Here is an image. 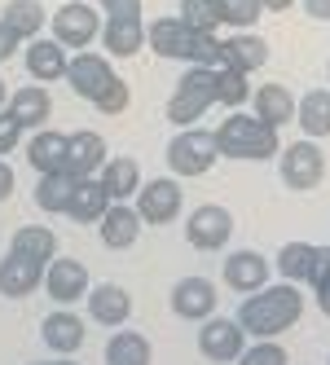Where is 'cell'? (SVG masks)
<instances>
[{
    "label": "cell",
    "instance_id": "cell-42",
    "mask_svg": "<svg viewBox=\"0 0 330 365\" xmlns=\"http://www.w3.org/2000/svg\"><path fill=\"white\" fill-rule=\"evenodd\" d=\"M313 286H330V247H317V277Z\"/></svg>",
    "mask_w": 330,
    "mask_h": 365
},
{
    "label": "cell",
    "instance_id": "cell-49",
    "mask_svg": "<svg viewBox=\"0 0 330 365\" xmlns=\"http://www.w3.org/2000/svg\"><path fill=\"white\" fill-rule=\"evenodd\" d=\"M93 5H101V9H106V5H110V0H93Z\"/></svg>",
    "mask_w": 330,
    "mask_h": 365
},
{
    "label": "cell",
    "instance_id": "cell-48",
    "mask_svg": "<svg viewBox=\"0 0 330 365\" xmlns=\"http://www.w3.org/2000/svg\"><path fill=\"white\" fill-rule=\"evenodd\" d=\"M5 101H9V88H5V80H0V110H5Z\"/></svg>",
    "mask_w": 330,
    "mask_h": 365
},
{
    "label": "cell",
    "instance_id": "cell-29",
    "mask_svg": "<svg viewBox=\"0 0 330 365\" xmlns=\"http://www.w3.org/2000/svg\"><path fill=\"white\" fill-rule=\"evenodd\" d=\"M9 251L44 269L48 259H58V233H53V229H44V225H22L14 238H9Z\"/></svg>",
    "mask_w": 330,
    "mask_h": 365
},
{
    "label": "cell",
    "instance_id": "cell-47",
    "mask_svg": "<svg viewBox=\"0 0 330 365\" xmlns=\"http://www.w3.org/2000/svg\"><path fill=\"white\" fill-rule=\"evenodd\" d=\"M31 365H80V361H71V356H53V361H31Z\"/></svg>",
    "mask_w": 330,
    "mask_h": 365
},
{
    "label": "cell",
    "instance_id": "cell-44",
    "mask_svg": "<svg viewBox=\"0 0 330 365\" xmlns=\"http://www.w3.org/2000/svg\"><path fill=\"white\" fill-rule=\"evenodd\" d=\"M14 194V168L5 163V159H0V202H5Z\"/></svg>",
    "mask_w": 330,
    "mask_h": 365
},
{
    "label": "cell",
    "instance_id": "cell-39",
    "mask_svg": "<svg viewBox=\"0 0 330 365\" xmlns=\"http://www.w3.org/2000/svg\"><path fill=\"white\" fill-rule=\"evenodd\" d=\"M18 141H22V123L9 110H0V154H14Z\"/></svg>",
    "mask_w": 330,
    "mask_h": 365
},
{
    "label": "cell",
    "instance_id": "cell-30",
    "mask_svg": "<svg viewBox=\"0 0 330 365\" xmlns=\"http://www.w3.org/2000/svg\"><path fill=\"white\" fill-rule=\"evenodd\" d=\"M27 163L44 176V172H62L66 163V133H58V128H40V133H31L27 141Z\"/></svg>",
    "mask_w": 330,
    "mask_h": 365
},
{
    "label": "cell",
    "instance_id": "cell-26",
    "mask_svg": "<svg viewBox=\"0 0 330 365\" xmlns=\"http://www.w3.org/2000/svg\"><path fill=\"white\" fill-rule=\"evenodd\" d=\"M273 269L291 286H313V277H317V242H287L273 255Z\"/></svg>",
    "mask_w": 330,
    "mask_h": 365
},
{
    "label": "cell",
    "instance_id": "cell-16",
    "mask_svg": "<svg viewBox=\"0 0 330 365\" xmlns=\"http://www.w3.org/2000/svg\"><path fill=\"white\" fill-rule=\"evenodd\" d=\"M88 317L97 322V326H110V330H119V326H128V317H133V295L123 291L119 282H101V286H88Z\"/></svg>",
    "mask_w": 330,
    "mask_h": 365
},
{
    "label": "cell",
    "instance_id": "cell-25",
    "mask_svg": "<svg viewBox=\"0 0 330 365\" xmlns=\"http://www.w3.org/2000/svg\"><path fill=\"white\" fill-rule=\"evenodd\" d=\"M251 115H256L260 123L269 128H282V123H295V93L282 88V84H260V88H251Z\"/></svg>",
    "mask_w": 330,
    "mask_h": 365
},
{
    "label": "cell",
    "instance_id": "cell-27",
    "mask_svg": "<svg viewBox=\"0 0 330 365\" xmlns=\"http://www.w3.org/2000/svg\"><path fill=\"white\" fill-rule=\"evenodd\" d=\"M106 207H110V194L101 190L97 176L75 180V194H71V202H66V216H71L75 225H97L101 216H106Z\"/></svg>",
    "mask_w": 330,
    "mask_h": 365
},
{
    "label": "cell",
    "instance_id": "cell-41",
    "mask_svg": "<svg viewBox=\"0 0 330 365\" xmlns=\"http://www.w3.org/2000/svg\"><path fill=\"white\" fill-rule=\"evenodd\" d=\"M18 48H22V40H18V36L5 27V22H0V62H9V58L18 53Z\"/></svg>",
    "mask_w": 330,
    "mask_h": 365
},
{
    "label": "cell",
    "instance_id": "cell-33",
    "mask_svg": "<svg viewBox=\"0 0 330 365\" xmlns=\"http://www.w3.org/2000/svg\"><path fill=\"white\" fill-rule=\"evenodd\" d=\"M71 194H75V176L71 172H44L36 180V207L40 212H62L66 216Z\"/></svg>",
    "mask_w": 330,
    "mask_h": 365
},
{
    "label": "cell",
    "instance_id": "cell-15",
    "mask_svg": "<svg viewBox=\"0 0 330 365\" xmlns=\"http://www.w3.org/2000/svg\"><path fill=\"white\" fill-rule=\"evenodd\" d=\"M220 66L238 75H256L260 66H269V40L256 31H234L230 40H220Z\"/></svg>",
    "mask_w": 330,
    "mask_h": 365
},
{
    "label": "cell",
    "instance_id": "cell-1",
    "mask_svg": "<svg viewBox=\"0 0 330 365\" xmlns=\"http://www.w3.org/2000/svg\"><path fill=\"white\" fill-rule=\"evenodd\" d=\"M304 317V291L291 282H277V286H260L256 295H247L238 308V326L251 339H277L282 330H291Z\"/></svg>",
    "mask_w": 330,
    "mask_h": 365
},
{
    "label": "cell",
    "instance_id": "cell-8",
    "mask_svg": "<svg viewBox=\"0 0 330 365\" xmlns=\"http://www.w3.org/2000/svg\"><path fill=\"white\" fill-rule=\"evenodd\" d=\"M234 238V212L220 202H202L185 216V242L194 251H220Z\"/></svg>",
    "mask_w": 330,
    "mask_h": 365
},
{
    "label": "cell",
    "instance_id": "cell-50",
    "mask_svg": "<svg viewBox=\"0 0 330 365\" xmlns=\"http://www.w3.org/2000/svg\"><path fill=\"white\" fill-rule=\"evenodd\" d=\"M326 365H330V361H326Z\"/></svg>",
    "mask_w": 330,
    "mask_h": 365
},
{
    "label": "cell",
    "instance_id": "cell-20",
    "mask_svg": "<svg viewBox=\"0 0 330 365\" xmlns=\"http://www.w3.org/2000/svg\"><path fill=\"white\" fill-rule=\"evenodd\" d=\"M40 339L58 356H75V352L84 348V317H80V312H71V308L48 312V317L40 322Z\"/></svg>",
    "mask_w": 330,
    "mask_h": 365
},
{
    "label": "cell",
    "instance_id": "cell-38",
    "mask_svg": "<svg viewBox=\"0 0 330 365\" xmlns=\"http://www.w3.org/2000/svg\"><path fill=\"white\" fill-rule=\"evenodd\" d=\"M93 106H97L101 115H123V110L133 106V88H128V80H115L106 93H101V97L93 101Z\"/></svg>",
    "mask_w": 330,
    "mask_h": 365
},
{
    "label": "cell",
    "instance_id": "cell-45",
    "mask_svg": "<svg viewBox=\"0 0 330 365\" xmlns=\"http://www.w3.org/2000/svg\"><path fill=\"white\" fill-rule=\"evenodd\" d=\"M313 295H317V308L330 317V286H313Z\"/></svg>",
    "mask_w": 330,
    "mask_h": 365
},
{
    "label": "cell",
    "instance_id": "cell-7",
    "mask_svg": "<svg viewBox=\"0 0 330 365\" xmlns=\"http://www.w3.org/2000/svg\"><path fill=\"white\" fill-rule=\"evenodd\" d=\"M141 225H172L185 207V190L176 176H155V180H141V190L133 198Z\"/></svg>",
    "mask_w": 330,
    "mask_h": 365
},
{
    "label": "cell",
    "instance_id": "cell-24",
    "mask_svg": "<svg viewBox=\"0 0 330 365\" xmlns=\"http://www.w3.org/2000/svg\"><path fill=\"white\" fill-rule=\"evenodd\" d=\"M66 48L58 44V40H27V75L31 80H40V84H58V80H66Z\"/></svg>",
    "mask_w": 330,
    "mask_h": 365
},
{
    "label": "cell",
    "instance_id": "cell-10",
    "mask_svg": "<svg viewBox=\"0 0 330 365\" xmlns=\"http://www.w3.org/2000/svg\"><path fill=\"white\" fill-rule=\"evenodd\" d=\"M88 269L80 264V259H66V255H58V259H48L44 264V282H40V291L53 299L58 308H71L75 299H84L88 295Z\"/></svg>",
    "mask_w": 330,
    "mask_h": 365
},
{
    "label": "cell",
    "instance_id": "cell-35",
    "mask_svg": "<svg viewBox=\"0 0 330 365\" xmlns=\"http://www.w3.org/2000/svg\"><path fill=\"white\" fill-rule=\"evenodd\" d=\"M251 101V84H247V75H238V71H216V106H225V110H242Z\"/></svg>",
    "mask_w": 330,
    "mask_h": 365
},
{
    "label": "cell",
    "instance_id": "cell-32",
    "mask_svg": "<svg viewBox=\"0 0 330 365\" xmlns=\"http://www.w3.org/2000/svg\"><path fill=\"white\" fill-rule=\"evenodd\" d=\"M5 27L18 36V40H36L44 27H48V14H44V5L40 0H9L5 5Z\"/></svg>",
    "mask_w": 330,
    "mask_h": 365
},
{
    "label": "cell",
    "instance_id": "cell-4",
    "mask_svg": "<svg viewBox=\"0 0 330 365\" xmlns=\"http://www.w3.org/2000/svg\"><path fill=\"white\" fill-rule=\"evenodd\" d=\"M212 106H216V71L212 66H185V75L176 80V88L167 97V123L194 128Z\"/></svg>",
    "mask_w": 330,
    "mask_h": 365
},
{
    "label": "cell",
    "instance_id": "cell-5",
    "mask_svg": "<svg viewBox=\"0 0 330 365\" xmlns=\"http://www.w3.org/2000/svg\"><path fill=\"white\" fill-rule=\"evenodd\" d=\"M220 159V150H216V137L207 133V128H181L172 141H167V168L176 180H185V176H207Z\"/></svg>",
    "mask_w": 330,
    "mask_h": 365
},
{
    "label": "cell",
    "instance_id": "cell-43",
    "mask_svg": "<svg viewBox=\"0 0 330 365\" xmlns=\"http://www.w3.org/2000/svg\"><path fill=\"white\" fill-rule=\"evenodd\" d=\"M304 14L313 22H330V0H304Z\"/></svg>",
    "mask_w": 330,
    "mask_h": 365
},
{
    "label": "cell",
    "instance_id": "cell-18",
    "mask_svg": "<svg viewBox=\"0 0 330 365\" xmlns=\"http://www.w3.org/2000/svg\"><path fill=\"white\" fill-rule=\"evenodd\" d=\"M141 229H145V225H141V216H137L133 202H110L106 216L97 220V233H101V242H106L110 251H128V247H137Z\"/></svg>",
    "mask_w": 330,
    "mask_h": 365
},
{
    "label": "cell",
    "instance_id": "cell-23",
    "mask_svg": "<svg viewBox=\"0 0 330 365\" xmlns=\"http://www.w3.org/2000/svg\"><path fill=\"white\" fill-rule=\"evenodd\" d=\"M40 282H44V269L31 264V259H22L14 251L0 259V295H5V299H27V295H36Z\"/></svg>",
    "mask_w": 330,
    "mask_h": 365
},
{
    "label": "cell",
    "instance_id": "cell-37",
    "mask_svg": "<svg viewBox=\"0 0 330 365\" xmlns=\"http://www.w3.org/2000/svg\"><path fill=\"white\" fill-rule=\"evenodd\" d=\"M234 365H291V356H287V348L277 344V339H256V344L242 348V356Z\"/></svg>",
    "mask_w": 330,
    "mask_h": 365
},
{
    "label": "cell",
    "instance_id": "cell-3",
    "mask_svg": "<svg viewBox=\"0 0 330 365\" xmlns=\"http://www.w3.org/2000/svg\"><path fill=\"white\" fill-rule=\"evenodd\" d=\"M212 137H216L220 159H242V163H260V159H269V154L282 150L277 128L260 123L256 115H247V110H230V119H220V128Z\"/></svg>",
    "mask_w": 330,
    "mask_h": 365
},
{
    "label": "cell",
    "instance_id": "cell-12",
    "mask_svg": "<svg viewBox=\"0 0 330 365\" xmlns=\"http://www.w3.org/2000/svg\"><path fill=\"white\" fill-rule=\"evenodd\" d=\"M247 348V330L234 322V317H207L198 326V352L207 356V361H220V365H230L238 361Z\"/></svg>",
    "mask_w": 330,
    "mask_h": 365
},
{
    "label": "cell",
    "instance_id": "cell-36",
    "mask_svg": "<svg viewBox=\"0 0 330 365\" xmlns=\"http://www.w3.org/2000/svg\"><path fill=\"white\" fill-rule=\"evenodd\" d=\"M185 22V27H194V31H207V36H216L220 31V9H216V0H181V14H176Z\"/></svg>",
    "mask_w": 330,
    "mask_h": 365
},
{
    "label": "cell",
    "instance_id": "cell-22",
    "mask_svg": "<svg viewBox=\"0 0 330 365\" xmlns=\"http://www.w3.org/2000/svg\"><path fill=\"white\" fill-rule=\"evenodd\" d=\"M97 40L110 58H137L145 48V22L141 18H101Z\"/></svg>",
    "mask_w": 330,
    "mask_h": 365
},
{
    "label": "cell",
    "instance_id": "cell-40",
    "mask_svg": "<svg viewBox=\"0 0 330 365\" xmlns=\"http://www.w3.org/2000/svg\"><path fill=\"white\" fill-rule=\"evenodd\" d=\"M101 18H141V0H110Z\"/></svg>",
    "mask_w": 330,
    "mask_h": 365
},
{
    "label": "cell",
    "instance_id": "cell-28",
    "mask_svg": "<svg viewBox=\"0 0 330 365\" xmlns=\"http://www.w3.org/2000/svg\"><path fill=\"white\" fill-rule=\"evenodd\" d=\"M295 123L304 128L309 141L330 137V88H313V93L295 97Z\"/></svg>",
    "mask_w": 330,
    "mask_h": 365
},
{
    "label": "cell",
    "instance_id": "cell-13",
    "mask_svg": "<svg viewBox=\"0 0 330 365\" xmlns=\"http://www.w3.org/2000/svg\"><path fill=\"white\" fill-rule=\"evenodd\" d=\"M106 159H110V150H106V137H101V133H93V128L66 133V163H62V172H71L75 180L97 176Z\"/></svg>",
    "mask_w": 330,
    "mask_h": 365
},
{
    "label": "cell",
    "instance_id": "cell-6",
    "mask_svg": "<svg viewBox=\"0 0 330 365\" xmlns=\"http://www.w3.org/2000/svg\"><path fill=\"white\" fill-rule=\"evenodd\" d=\"M277 172H282V185L295 190V194H309L321 185V176H326V154L317 141L309 137H299L291 145L277 150Z\"/></svg>",
    "mask_w": 330,
    "mask_h": 365
},
{
    "label": "cell",
    "instance_id": "cell-14",
    "mask_svg": "<svg viewBox=\"0 0 330 365\" xmlns=\"http://www.w3.org/2000/svg\"><path fill=\"white\" fill-rule=\"evenodd\" d=\"M172 312L181 322H207V317H216V286L207 282V277H181L172 286Z\"/></svg>",
    "mask_w": 330,
    "mask_h": 365
},
{
    "label": "cell",
    "instance_id": "cell-2",
    "mask_svg": "<svg viewBox=\"0 0 330 365\" xmlns=\"http://www.w3.org/2000/svg\"><path fill=\"white\" fill-rule=\"evenodd\" d=\"M145 48H155L159 58H176V62H190V66H212L220 71V40L207 31H194L185 27L181 18H159L145 27Z\"/></svg>",
    "mask_w": 330,
    "mask_h": 365
},
{
    "label": "cell",
    "instance_id": "cell-21",
    "mask_svg": "<svg viewBox=\"0 0 330 365\" xmlns=\"http://www.w3.org/2000/svg\"><path fill=\"white\" fill-rule=\"evenodd\" d=\"M225 286L238 295H256L260 286H269V259L260 251H234L225 259Z\"/></svg>",
    "mask_w": 330,
    "mask_h": 365
},
{
    "label": "cell",
    "instance_id": "cell-9",
    "mask_svg": "<svg viewBox=\"0 0 330 365\" xmlns=\"http://www.w3.org/2000/svg\"><path fill=\"white\" fill-rule=\"evenodd\" d=\"M48 27H53V40L62 48H88L101 36V14L88 5V0H71V5H62L53 18H48Z\"/></svg>",
    "mask_w": 330,
    "mask_h": 365
},
{
    "label": "cell",
    "instance_id": "cell-46",
    "mask_svg": "<svg viewBox=\"0 0 330 365\" xmlns=\"http://www.w3.org/2000/svg\"><path fill=\"white\" fill-rule=\"evenodd\" d=\"M260 5H264L269 14H282V9H291V5H295V0H260Z\"/></svg>",
    "mask_w": 330,
    "mask_h": 365
},
{
    "label": "cell",
    "instance_id": "cell-31",
    "mask_svg": "<svg viewBox=\"0 0 330 365\" xmlns=\"http://www.w3.org/2000/svg\"><path fill=\"white\" fill-rule=\"evenodd\" d=\"M155 361V348L141 330H115L106 344V365H150Z\"/></svg>",
    "mask_w": 330,
    "mask_h": 365
},
{
    "label": "cell",
    "instance_id": "cell-34",
    "mask_svg": "<svg viewBox=\"0 0 330 365\" xmlns=\"http://www.w3.org/2000/svg\"><path fill=\"white\" fill-rule=\"evenodd\" d=\"M216 9H220V27H230V31H251L264 18L260 0H216Z\"/></svg>",
    "mask_w": 330,
    "mask_h": 365
},
{
    "label": "cell",
    "instance_id": "cell-17",
    "mask_svg": "<svg viewBox=\"0 0 330 365\" xmlns=\"http://www.w3.org/2000/svg\"><path fill=\"white\" fill-rule=\"evenodd\" d=\"M5 110L22 123V133H27V128H31V133H40V128H48V115H53V97H48L44 84H22V88L9 93Z\"/></svg>",
    "mask_w": 330,
    "mask_h": 365
},
{
    "label": "cell",
    "instance_id": "cell-19",
    "mask_svg": "<svg viewBox=\"0 0 330 365\" xmlns=\"http://www.w3.org/2000/svg\"><path fill=\"white\" fill-rule=\"evenodd\" d=\"M97 180H101V190L110 194V202H133L145 176H141V163L133 159V154H110V159L101 163Z\"/></svg>",
    "mask_w": 330,
    "mask_h": 365
},
{
    "label": "cell",
    "instance_id": "cell-11",
    "mask_svg": "<svg viewBox=\"0 0 330 365\" xmlns=\"http://www.w3.org/2000/svg\"><path fill=\"white\" fill-rule=\"evenodd\" d=\"M115 80H119V75H115L106 53H88V48H84V53H75L66 62V84L75 88V97H84V101H97Z\"/></svg>",
    "mask_w": 330,
    "mask_h": 365
}]
</instances>
